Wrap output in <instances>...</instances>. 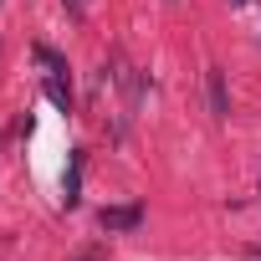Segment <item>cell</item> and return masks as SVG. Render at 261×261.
<instances>
[{
	"label": "cell",
	"mask_w": 261,
	"mask_h": 261,
	"mask_svg": "<svg viewBox=\"0 0 261 261\" xmlns=\"http://www.w3.org/2000/svg\"><path fill=\"white\" fill-rule=\"evenodd\" d=\"M77 185H82V149L72 154V174H67V205L77 200Z\"/></svg>",
	"instance_id": "5b68a950"
},
{
	"label": "cell",
	"mask_w": 261,
	"mask_h": 261,
	"mask_svg": "<svg viewBox=\"0 0 261 261\" xmlns=\"http://www.w3.org/2000/svg\"><path fill=\"white\" fill-rule=\"evenodd\" d=\"M31 57H36V62H41V67H46V77H67V62H62V57H57V51H51V46H36V51H31Z\"/></svg>",
	"instance_id": "277c9868"
},
{
	"label": "cell",
	"mask_w": 261,
	"mask_h": 261,
	"mask_svg": "<svg viewBox=\"0 0 261 261\" xmlns=\"http://www.w3.org/2000/svg\"><path fill=\"white\" fill-rule=\"evenodd\" d=\"M230 6H241V0H230Z\"/></svg>",
	"instance_id": "ba28073f"
},
{
	"label": "cell",
	"mask_w": 261,
	"mask_h": 261,
	"mask_svg": "<svg viewBox=\"0 0 261 261\" xmlns=\"http://www.w3.org/2000/svg\"><path fill=\"white\" fill-rule=\"evenodd\" d=\"M205 102H210V118H230V87L220 67H205Z\"/></svg>",
	"instance_id": "6da1fadb"
},
{
	"label": "cell",
	"mask_w": 261,
	"mask_h": 261,
	"mask_svg": "<svg viewBox=\"0 0 261 261\" xmlns=\"http://www.w3.org/2000/svg\"><path fill=\"white\" fill-rule=\"evenodd\" d=\"M46 97H51L62 113H72V82H67V77H46Z\"/></svg>",
	"instance_id": "3957f363"
},
{
	"label": "cell",
	"mask_w": 261,
	"mask_h": 261,
	"mask_svg": "<svg viewBox=\"0 0 261 261\" xmlns=\"http://www.w3.org/2000/svg\"><path fill=\"white\" fill-rule=\"evenodd\" d=\"M62 6H67L72 16H82V11H87V0H62Z\"/></svg>",
	"instance_id": "52a82bcc"
},
{
	"label": "cell",
	"mask_w": 261,
	"mask_h": 261,
	"mask_svg": "<svg viewBox=\"0 0 261 261\" xmlns=\"http://www.w3.org/2000/svg\"><path fill=\"white\" fill-rule=\"evenodd\" d=\"M72 261H108V251H102V246H87V251H77Z\"/></svg>",
	"instance_id": "8992f818"
},
{
	"label": "cell",
	"mask_w": 261,
	"mask_h": 261,
	"mask_svg": "<svg viewBox=\"0 0 261 261\" xmlns=\"http://www.w3.org/2000/svg\"><path fill=\"white\" fill-rule=\"evenodd\" d=\"M97 225L102 230H139L144 225V205H108L97 215Z\"/></svg>",
	"instance_id": "7a4b0ae2"
}]
</instances>
